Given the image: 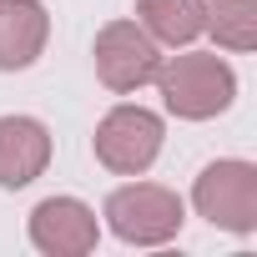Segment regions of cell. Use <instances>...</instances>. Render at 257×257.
<instances>
[{
	"instance_id": "obj_6",
	"label": "cell",
	"mask_w": 257,
	"mask_h": 257,
	"mask_svg": "<svg viewBox=\"0 0 257 257\" xmlns=\"http://www.w3.org/2000/svg\"><path fill=\"white\" fill-rule=\"evenodd\" d=\"M101 242V222L81 197H46L31 212V247L46 257H86Z\"/></svg>"
},
{
	"instance_id": "obj_3",
	"label": "cell",
	"mask_w": 257,
	"mask_h": 257,
	"mask_svg": "<svg viewBox=\"0 0 257 257\" xmlns=\"http://www.w3.org/2000/svg\"><path fill=\"white\" fill-rule=\"evenodd\" d=\"M192 207L222 232H237V237L257 232V167L242 157H222L202 167L192 182Z\"/></svg>"
},
{
	"instance_id": "obj_1",
	"label": "cell",
	"mask_w": 257,
	"mask_h": 257,
	"mask_svg": "<svg viewBox=\"0 0 257 257\" xmlns=\"http://www.w3.org/2000/svg\"><path fill=\"white\" fill-rule=\"evenodd\" d=\"M162 106L177 121H212L237 101V71L217 51H182L157 71Z\"/></svg>"
},
{
	"instance_id": "obj_7",
	"label": "cell",
	"mask_w": 257,
	"mask_h": 257,
	"mask_svg": "<svg viewBox=\"0 0 257 257\" xmlns=\"http://www.w3.org/2000/svg\"><path fill=\"white\" fill-rule=\"evenodd\" d=\"M51 167V132L36 116H0V187L21 192Z\"/></svg>"
},
{
	"instance_id": "obj_9",
	"label": "cell",
	"mask_w": 257,
	"mask_h": 257,
	"mask_svg": "<svg viewBox=\"0 0 257 257\" xmlns=\"http://www.w3.org/2000/svg\"><path fill=\"white\" fill-rule=\"evenodd\" d=\"M137 26L157 46H192L207 31V0H137Z\"/></svg>"
},
{
	"instance_id": "obj_8",
	"label": "cell",
	"mask_w": 257,
	"mask_h": 257,
	"mask_svg": "<svg viewBox=\"0 0 257 257\" xmlns=\"http://www.w3.org/2000/svg\"><path fill=\"white\" fill-rule=\"evenodd\" d=\"M51 41V16L41 0H0V71H26Z\"/></svg>"
},
{
	"instance_id": "obj_2",
	"label": "cell",
	"mask_w": 257,
	"mask_h": 257,
	"mask_svg": "<svg viewBox=\"0 0 257 257\" xmlns=\"http://www.w3.org/2000/svg\"><path fill=\"white\" fill-rule=\"evenodd\" d=\"M101 217H106V227L121 242H132V247H162V242H172L182 232L187 207L162 182H126V187H116L106 197Z\"/></svg>"
},
{
	"instance_id": "obj_10",
	"label": "cell",
	"mask_w": 257,
	"mask_h": 257,
	"mask_svg": "<svg viewBox=\"0 0 257 257\" xmlns=\"http://www.w3.org/2000/svg\"><path fill=\"white\" fill-rule=\"evenodd\" d=\"M207 31L222 51H252L257 46V0H207Z\"/></svg>"
},
{
	"instance_id": "obj_4",
	"label": "cell",
	"mask_w": 257,
	"mask_h": 257,
	"mask_svg": "<svg viewBox=\"0 0 257 257\" xmlns=\"http://www.w3.org/2000/svg\"><path fill=\"white\" fill-rule=\"evenodd\" d=\"M162 137H167V126L157 111L147 106H111L101 121H96V162L116 177H142L152 172V162L162 157Z\"/></svg>"
},
{
	"instance_id": "obj_5",
	"label": "cell",
	"mask_w": 257,
	"mask_h": 257,
	"mask_svg": "<svg viewBox=\"0 0 257 257\" xmlns=\"http://www.w3.org/2000/svg\"><path fill=\"white\" fill-rule=\"evenodd\" d=\"M91 61H96V76H101L106 91L132 96V91H142V86L157 81V71H162L167 56H162V46H157L137 21H106V26L96 31Z\"/></svg>"
}]
</instances>
